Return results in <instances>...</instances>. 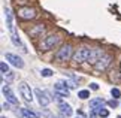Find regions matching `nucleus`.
I'll return each instance as SVG.
<instances>
[{"instance_id": "obj_26", "label": "nucleus", "mask_w": 121, "mask_h": 118, "mask_svg": "<svg viewBox=\"0 0 121 118\" xmlns=\"http://www.w3.org/2000/svg\"><path fill=\"white\" fill-rule=\"evenodd\" d=\"M120 73H121V61H120Z\"/></svg>"}, {"instance_id": "obj_6", "label": "nucleus", "mask_w": 121, "mask_h": 118, "mask_svg": "<svg viewBox=\"0 0 121 118\" xmlns=\"http://www.w3.org/2000/svg\"><path fill=\"white\" fill-rule=\"evenodd\" d=\"M35 93H36V96H38V100H39V105L40 106H48L49 105L51 99L48 97V93H46V91H42L40 88H36Z\"/></svg>"}, {"instance_id": "obj_3", "label": "nucleus", "mask_w": 121, "mask_h": 118, "mask_svg": "<svg viewBox=\"0 0 121 118\" xmlns=\"http://www.w3.org/2000/svg\"><path fill=\"white\" fill-rule=\"evenodd\" d=\"M58 42H60V36L58 35H51V36L43 39V42L40 44V49L42 51H49V49H52Z\"/></svg>"}, {"instance_id": "obj_27", "label": "nucleus", "mask_w": 121, "mask_h": 118, "mask_svg": "<svg viewBox=\"0 0 121 118\" xmlns=\"http://www.w3.org/2000/svg\"><path fill=\"white\" fill-rule=\"evenodd\" d=\"M117 118H121V115H120V117H117Z\"/></svg>"}, {"instance_id": "obj_1", "label": "nucleus", "mask_w": 121, "mask_h": 118, "mask_svg": "<svg viewBox=\"0 0 121 118\" xmlns=\"http://www.w3.org/2000/svg\"><path fill=\"white\" fill-rule=\"evenodd\" d=\"M4 13H6V26H8L9 31H11V39H12V42H13V45H15V46H20V48H22V51H27V49H26V46L22 45V42H21V39H20V36H18V33H17L15 24H13V15H12L11 9L6 8V9H4Z\"/></svg>"}, {"instance_id": "obj_25", "label": "nucleus", "mask_w": 121, "mask_h": 118, "mask_svg": "<svg viewBox=\"0 0 121 118\" xmlns=\"http://www.w3.org/2000/svg\"><path fill=\"white\" fill-rule=\"evenodd\" d=\"M3 109H9V105H8V103H3Z\"/></svg>"}, {"instance_id": "obj_7", "label": "nucleus", "mask_w": 121, "mask_h": 118, "mask_svg": "<svg viewBox=\"0 0 121 118\" xmlns=\"http://www.w3.org/2000/svg\"><path fill=\"white\" fill-rule=\"evenodd\" d=\"M6 60L11 61V64L15 66V67H18V69H22V67H24V61H22V58L18 57V55H15V54L8 52L6 54Z\"/></svg>"}, {"instance_id": "obj_18", "label": "nucleus", "mask_w": 121, "mask_h": 118, "mask_svg": "<svg viewBox=\"0 0 121 118\" xmlns=\"http://www.w3.org/2000/svg\"><path fill=\"white\" fill-rule=\"evenodd\" d=\"M78 97L82 99V100H85V99L90 97V91H88V90H81V91L78 93Z\"/></svg>"}, {"instance_id": "obj_2", "label": "nucleus", "mask_w": 121, "mask_h": 118, "mask_svg": "<svg viewBox=\"0 0 121 118\" xmlns=\"http://www.w3.org/2000/svg\"><path fill=\"white\" fill-rule=\"evenodd\" d=\"M70 57H72V46L69 45V44L63 45L61 48L57 51V54H55V60L60 61V63H64V61H67Z\"/></svg>"}, {"instance_id": "obj_12", "label": "nucleus", "mask_w": 121, "mask_h": 118, "mask_svg": "<svg viewBox=\"0 0 121 118\" xmlns=\"http://www.w3.org/2000/svg\"><path fill=\"white\" fill-rule=\"evenodd\" d=\"M54 91L55 93H58V94H61L63 97H69V87H66L63 82H57L54 85Z\"/></svg>"}, {"instance_id": "obj_10", "label": "nucleus", "mask_w": 121, "mask_h": 118, "mask_svg": "<svg viewBox=\"0 0 121 118\" xmlns=\"http://www.w3.org/2000/svg\"><path fill=\"white\" fill-rule=\"evenodd\" d=\"M3 94H4V97H6V100L9 103H12V105H18V99L15 97V94L12 93V90L9 88L8 85H4V84H3Z\"/></svg>"}, {"instance_id": "obj_4", "label": "nucleus", "mask_w": 121, "mask_h": 118, "mask_svg": "<svg viewBox=\"0 0 121 118\" xmlns=\"http://www.w3.org/2000/svg\"><path fill=\"white\" fill-rule=\"evenodd\" d=\"M90 55H91V49L84 46V48L76 49V52L73 54V61L75 63H84V61H88Z\"/></svg>"}, {"instance_id": "obj_11", "label": "nucleus", "mask_w": 121, "mask_h": 118, "mask_svg": "<svg viewBox=\"0 0 121 118\" xmlns=\"http://www.w3.org/2000/svg\"><path fill=\"white\" fill-rule=\"evenodd\" d=\"M103 51L99 49V48H94V49H91V55H90V58H88V63H91V64H96L97 61H99L102 57H103Z\"/></svg>"}, {"instance_id": "obj_20", "label": "nucleus", "mask_w": 121, "mask_h": 118, "mask_svg": "<svg viewBox=\"0 0 121 118\" xmlns=\"http://www.w3.org/2000/svg\"><path fill=\"white\" fill-rule=\"evenodd\" d=\"M111 94H112L114 99H120L121 97V91H120L118 88H112V90H111Z\"/></svg>"}, {"instance_id": "obj_24", "label": "nucleus", "mask_w": 121, "mask_h": 118, "mask_svg": "<svg viewBox=\"0 0 121 118\" xmlns=\"http://www.w3.org/2000/svg\"><path fill=\"white\" fill-rule=\"evenodd\" d=\"M90 118H97V112H96L94 109H93V112L90 114Z\"/></svg>"}, {"instance_id": "obj_17", "label": "nucleus", "mask_w": 121, "mask_h": 118, "mask_svg": "<svg viewBox=\"0 0 121 118\" xmlns=\"http://www.w3.org/2000/svg\"><path fill=\"white\" fill-rule=\"evenodd\" d=\"M22 115L26 118H39L38 114H35L33 111H29V109H22Z\"/></svg>"}, {"instance_id": "obj_15", "label": "nucleus", "mask_w": 121, "mask_h": 118, "mask_svg": "<svg viewBox=\"0 0 121 118\" xmlns=\"http://www.w3.org/2000/svg\"><path fill=\"white\" fill-rule=\"evenodd\" d=\"M105 100L102 97H97V99H93V100H90V108L91 109H99V108L103 106Z\"/></svg>"}, {"instance_id": "obj_14", "label": "nucleus", "mask_w": 121, "mask_h": 118, "mask_svg": "<svg viewBox=\"0 0 121 118\" xmlns=\"http://www.w3.org/2000/svg\"><path fill=\"white\" fill-rule=\"evenodd\" d=\"M60 112H61L63 115H66V117H70L73 114V111H72V108L67 105V103H60Z\"/></svg>"}, {"instance_id": "obj_21", "label": "nucleus", "mask_w": 121, "mask_h": 118, "mask_svg": "<svg viewBox=\"0 0 121 118\" xmlns=\"http://www.w3.org/2000/svg\"><path fill=\"white\" fill-rule=\"evenodd\" d=\"M0 70H2L3 75H4V73H9V67H8V64L4 63V61H2V63H0Z\"/></svg>"}, {"instance_id": "obj_16", "label": "nucleus", "mask_w": 121, "mask_h": 118, "mask_svg": "<svg viewBox=\"0 0 121 118\" xmlns=\"http://www.w3.org/2000/svg\"><path fill=\"white\" fill-rule=\"evenodd\" d=\"M94 111L97 112V115L102 117V118H108V117H109V111H108V109H105L103 106L99 108V109H94Z\"/></svg>"}, {"instance_id": "obj_9", "label": "nucleus", "mask_w": 121, "mask_h": 118, "mask_svg": "<svg viewBox=\"0 0 121 118\" xmlns=\"http://www.w3.org/2000/svg\"><path fill=\"white\" fill-rule=\"evenodd\" d=\"M111 60H112V57H111V55H108V54H105L103 57H102V58L94 64V67H96L97 70H105V69L111 64Z\"/></svg>"}, {"instance_id": "obj_19", "label": "nucleus", "mask_w": 121, "mask_h": 118, "mask_svg": "<svg viewBox=\"0 0 121 118\" xmlns=\"http://www.w3.org/2000/svg\"><path fill=\"white\" fill-rule=\"evenodd\" d=\"M52 70H51V69H42V72H40V75H42V76H43V78H49V76H52Z\"/></svg>"}, {"instance_id": "obj_8", "label": "nucleus", "mask_w": 121, "mask_h": 118, "mask_svg": "<svg viewBox=\"0 0 121 118\" xmlns=\"http://www.w3.org/2000/svg\"><path fill=\"white\" fill-rule=\"evenodd\" d=\"M20 93H21V96L24 97L27 102H31V100H33V94H31L30 85H27L26 82H21L20 84Z\"/></svg>"}, {"instance_id": "obj_13", "label": "nucleus", "mask_w": 121, "mask_h": 118, "mask_svg": "<svg viewBox=\"0 0 121 118\" xmlns=\"http://www.w3.org/2000/svg\"><path fill=\"white\" fill-rule=\"evenodd\" d=\"M43 31H45V27L42 26V24H38V26H35L31 30H29V33H30L31 37H39Z\"/></svg>"}, {"instance_id": "obj_5", "label": "nucleus", "mask_w": 121, "mask_h": 118, "mask_svg": "<svg viewBox=\"0 0 121 118\" xmlns=\"http://www.w3.org/2000/svg\"><path fill=\"white\" fill-rule=\"evenodd\" d=\"M18 17L22 20H33L36 17V11L31 8H20L18 9Z\"/></svg>"}, {"instance_id": "obj_22", "label": "nucleus", "mask_w": 121, "mask_h": 118, "mask_svg": "<svg viewBox=\"0 0 121 118\" xmlns=\"http://www.w3.org/2000/svg\"><path fill=\"white\" fill-rule=\"evenodd\" d=\"M108 106H109V108H117V106H118L117 99H112V100H109V102H108Z\"/></svg>"}, {"instance_id": "obj_23", "label": "nucleus", "mask_w": 121, "mask_h": 118, "mask_svg": "<svg viewBox=\"0 0 121 118\" xmlns=\"http://www.w3.org/2000/svg\"><path fill=\"white\" fill-rule=\"evenodd\" d=\"M90 88L91 90H99V85H97L96 82H93V84H90Z\"/></svg>"}]
</instances>
